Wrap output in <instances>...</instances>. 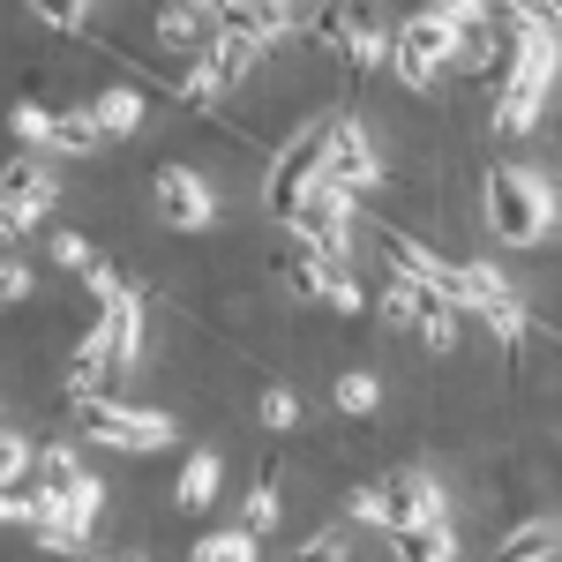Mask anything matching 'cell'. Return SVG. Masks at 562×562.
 Here are the masks:
<instances>
[{
  "label": "cell",
  "instance_id": "cell-32",
  "mask_svg": "<svg viewBox=\"0 0 562 562\" xmlns=\"http://www.w3.org/2000/svg\"><path fill=\"white\" fill-rule=\"evenodd\" d=\"M31 293H38V270L23 262V248H8V262H0V301H8V307H23Z\"/></svg>",
  "mask_w": 562,
  "mask_h": 562
},
{
  "label": "cell",
  "instance_id": "cell-36",
  "mask_svg": "<svg viewBox=\"0 0 562 562\" xmlns=\"http://www.w3.org/2000/svg\"><path fill=\"white\" fill-rule=\"evenodd\" d=\"M173 8H211V15H217V0H173Z\"/></svg>",
  "mask_w": 562,
  "mask_h": 562
},
{
  "label": "cell",
  "instance_id": "cell-3",
  "mask_svg": "<svg viewBox=\"0 0 562 562\" xmlns=\"http://www.w3.org/2000/svg\"><path fill=\"white\" fill-rule=\"evenodd\" d=\"M450 53H458V23H450L435 0H420V8L397 23V45H390V76L413 90V98H428L435 76L450 68Z\"/></svg>",
  "mask_w": 562,
  "mask_h": 562
},
{
  "label": "cell",
  "instance_id": "cell-10",
  "mask_svg": "<svg viewBox=\"0 0 562 562\" xmlns=\"http://www.w3.org/2000/svg\"><path fill=\"white\" fill-rule=\"evenodd\" d=\"M150 203H158V217L173 233H211L217 225V188L195 166H158L150 173Z\"/></svg>",
  "mask_w": 562,
  "mask_h": 562
},
{
  "label": "cell",
  "instance_id": "cell-5",
  "mask_svg": "<svg viewBox=\"0 0 562 562\" xmlns=\"http://www.w3.org/2000/svg\"><path fill=\"white\" fill-rule=\"evenodd\" d=\"M76 420H83L90 442H105V450H121V458H150V450H173V442H180L173 413H158V405H128V397H98V405H83Z\"/></svg>",
  "mask_w": 562,
  "mask_h": 562
},
{
  "label": "cell",
  "instance_id": "cell-7",
  "mask_svg": "<svg viewBox=\"0 0 562 562\" xmlns=\"http://www.w3.org/2000/svg\"><path fill=\"white\" fill-rule=\"evenodd\" d=\"M256 53H262L256 38H240V31H217L211 53H195V60L180 68L173 98H180V105H195V113H217V105H225L233 90L256 76Z\"/></svg>",
  "mask_w": 562,
  "mask_h": 562
},
{
  "label": "cell",
  "instance_id": "cell-9",
  "mask_svg": "<svg viewBox=\"0 0 562 562\" xmlns=\"http://www.w3.org/2000/svg\"><path fill=\"white\" fill-rule=\"evenodd\" d=\"M465 315H480L503 338V352H525V338H532V315H525L518 285L503 278V262H487V256L465 262Z\"/></svg>",
  "mask_w": 562,
  "mask_h": 562
},
{
  "label": "cell",
  "instance_id": "cell-13",
  "mask_svg": "<svg viewBox=\"0 0 562 562\" xmlns=\"http://www.w3.org/2000/svg\"><path fill=\"white\" fill-rule=\"evenodd\" d=\"M390 45H397V23L383 15V0H346V68L352 76L390 68Z\"/></svg>",
  "mask_w": 562,
  "mask_h": 562
},
{
  "label": "cell",
  "instance_id": "cell-24",
  "mask_svg": "<svg viewBox=\"0 0 562 562\" xmlns=\"http://www.w3.org/2000/svg\"><path fill=\"white\" fill-rule=\"evenodd\" d=\"M38 480V442L23 428H8L0 435V487H31Z\"/></svg>",
  "mask_w": 562,
  "mask_h": 562
},
{
  "label": "cell",
  "instance_id": "cell-30",
  "mask_svg": "<svg viewBox=\"0 0 562 562\" xmlns=\"http://www.w3.org/2000/svg\"><path fill=\"white\" fill-rule=\"evenodd\" d=\"M0 518L15 525V532H38L45 525V495L38 487H8V495H0Z\"/></svg>",
  "mask_w": 562,
  "mask_h": 562
},
{
  "label": "cell",
  "instance_id": "cell-16",
  "mask_svg": "<svg viewBox=\"0 0 562 562\" xmlns=\"http://www.w3.org/2000/svg\"><path fill=\"white\" fill-rule=\"evenodd\" d=\"M465 540H458V518H435V525H405L390 532V562H458Z\"/></svg>",
  "mask_w": 562,
  "mask_h": 562
},
{
  "label": "cell",
  "instance_id": "cell-26",
  "mask_svg": "<svg viewBox=\"0 0 562 562\" xmlns=\"http://www.w3.org/2000/svg\"><path fill=\"white\" fill-rule=\"evenodd\" d=\"M293 562H352V525H315L307 540H293Z\"/></svg>",
  "mask_w": 562,
  "mask_h": 562
},
{
  "label": "cell",
  "instance_id": "cell-12",
  "mask_svg": "<svg viewBox=\"0 0 562 562\" xmlns=\"http://www.w3.org/2000/svg\"><path fill=\"white\" fill-rule=\"evenodd\" d=\"M383 256L397 278H413V285H435V293H450V301L465 307V262L435 256L428 240H413V233H383Z\"/></svg>",
  "mask_w": 562,
  "mask_h": 562
},
{
  "label": "cell",
  "instance_id": "cell-22",
  "mask_svg": "<svg viewBox=\"0 0 562 562\" xmlns=\"http://www.w3.org/2000/svg\"><path fill=\"white\" fill-rule=\"evenodd\" d=\"M330 405H338V413H346V420H368V413H375V405H383V383H375V375H368V368H346V375H338V383H330Z\"/></svg>",
  "mask_w": 562,
  "mask_h": 562
},
{
  "label": "cell",
  "instance_id": "cell-27",
  "mask_svg": "<svg viewBox=\"0 0 562 562\" xmlns=\"http://www.w3.org/2000/svg\"><path fill=\"white\" fill-rule=\"evenodd\" d=\"M256 420H262V428H270V435H293V428H301V390L270 383V390H262V397H256Z\"/></svg>",
  "mask_w": 562,
  "mask_h": 562
},
{
  "label": "cell",
  "instance_id": "cell-19",
  "mask_svg": "<svg viewBox=\"0 0 562 562\" xmlns=\"http://www.w3.org/2000/svg\"><path fill=\"white\" fill-rule=\"evenodd\" d=\"M217 495H225V458L217 450H188V465L173 480V510H211Z\"/></svg>",
  "mask_w": 562,
  "mask_h": 562
},
{
  "label": "cell",
  "instance_id": "cell-34",
  "mask_svg": "<svg viewBox=\"0 0 562 562\" xmlns=\"http://www.w3.org/2000/svg\"><path fill=\"white\" fill-rule=\"evenodd\" d=\"M458 31H473V23H495V0H435Z\"/></svg>",
  "mask_w": 562,
  "mask_h": 562
},
{
  "label": "cell",
  "instance_id": "cell-38",
  "mask_svg": "<svg viewBox=\"0 0 562 562\" xmlns=\"http://www.w3.org/2000/svg\"><path fill=\"white\" fill-rule=\"evenodd\" d=\"M105 562H150V555H135V548H128V555H105Z\"/></svg>",
  "mask_w": 562,
  "mask_h": 562
},
{
  "label": "cell",
  "instance_id": "cell-8",
  "mask_svg": "<svg viewBox=\"0 0 562 562\" xmlns=\"http://www.w3.org/2000/svg\"><path fill=\"white\" fill-rule=\"evenodd\" d=\"M352 217H360V195H352L346 180H315L301 195V211H293V233H301L307 248L323 262H352Z\"/></svg>",
  "mask_w": 562,
  "mask_h": 562
},
{
  "label": "cell",
  "instance_id": "cell-29",
  "mask_svg": "<svg viewBox=\"0 0 562 562\" xmlns=\"http://www.w3.org/2000/svg\"><path fill=\"white\" fill-rule=\"evenodd\" d=\"M307 31H315V45H323L330 60H346V0H315V23H307Z\"/></svg>",
  "mask_w": 562,
  "mask_h": 562
},
{
  "label": "cell",
  "instance_id": "cell-6",
  "mask_svg": "<svg viewBox=\"0 0 562 562\" xmlns=\"http://www.w3.org/2000/svg\"><path fill=\"white\" fill-rule=\"evenodd\" d=\"M323 173H330V121H307V128H293V143L270 158V180H262V211L278 217V225H293L301 195H307V188H315Z\"/></svg>",
  "mask_w": 562,
  "mask_h": 562
},
{
  "label": "cell",
  "instance_id": "cell-23",
  "mask_svg": "<svg viewBox=\"0 0 562 562\" xmlns=\"http://www.w3.org/2000/svg\"><path fill=\"white\" fill-rule=\"evenodd\" d=\"M256 540L262 532H248V525H225V532H203L188 548V562H256Z\"/></svg>",
  "mask_w": 562,
  "mask_h": 562
},
{
  "label": "cell",
  "instance_id": "cell-31",
  "mask_svg": "<svg viewBox=\"0 0 562 562\" xmlns=\"http://www.w3.org/2000/svg\"><path fill=\"white\" fill-rule=\"evenodd\" d=\"M45 256L60 262V270H90V262H98V248H90V233H76V225H60V233L45 240Z\"/></svg>",
  "mask_w": 562,
  "mask_h": 562
},
{
  "label": "cell",
  "instance_id": "cell-33",
  "mask_svg": "<svg viewBox=\"0 0 562 562\" xmlns=\"http://www.w3.org/2000/svg\"><path fill=\"white\" fill-rule=\"evenodd\" d=\"M31 15H38V23H53V31H76V23L90 15V0H31Z\"/></svg>",
  "mask_w": 562,
  "mask_h": 562
},
{
  "label": "cell",
  "instance_id": "cell-1",
  "mask_svg": "<svg viewBox=\"0 0 562 562\" xmlns=\"http://www.w3.org/2000/svg\"><path fill=\"white\" fill-rule=\"evenodd\" d=\"M480 211L503 248H540V240H555V180L532 166H487Z\"/></svg>",
  "mask_w": 562,
  "mask_h": 562
},
{
  "label": "cell",
  "instance_id": "cell-11",
  "mask_svg": "<svg viewBox=\"0 0 562 562\" xmlns=\"http://www.w3.org/2000/svg\"><path fill=\"white\" fill-rule=\"evenodd\" d=\"M330 180H346L352 195L383 188V150H375V135H368L360 113H338L330 121Z\"/></svg>",
  "mask_w": 562,
  "mask_h": 562
},
{
  "label": "cell",
  "instance_id": "cell-20",
  "mask_svg": "<svg viewBox=\"0 0 562 562\" xmlns=\"http://www.w3.org/2000/svg\"><path fill=\"white\" fill-rule=\"evenodd\" d=\"M562 555V518H525L495 540V562H555Z\"/></svg>",
  "mask_w": 562,
  "mask_h": 562
},
{
  "label": "cell",
  "instance_id": "cell-15",
  "mask_svg": "<svg viewBox=\"0 0 562 562\" xmlns=\"http://www.w3.org/2000/svg\"><path fill=\"white\" fill-rule=\"evenodd\" d=\"M98 323H105V346H113V368L128 375L143 368V346H150V315H143V293L121 285L113 301H98Z\"/></svg>",
  "mask_w": 562,
  "mask_h": 562
},
{
  "label": "cell",
  "instance_id": "cell-21",
  "mask_svg": "<svg viewBox=\"0 0 562 562\" xmlns=\"http://www.w3.org/2000/svg\"><path fill=\"white\" fill-rule=\"evenodd\" d=\"M90 150H105V128L83 113H53V135H45V158H90Z\"/></svg>",
  "mask_w": 562,
  "mask_h": 562
},
{
  "label": "cell",
  "instance_id": "cell-25",
  "mask_svg": "<svg viewBox=\"0 0 562 562\" xmlns=\"http://www.w3.org/2000/svg\"><path fill=\"white\" fill-rule=\"evenodd\" d=\"M278 518H285V503H278V473L262 465L256 487H248V503H240V525H248V532H278Z\"/></svg>",
  "mask_w": 562,
  "mask_h": 562
},
{
  "label": "cell",
  "instance_id": "cell-14",
  "mask_svg": "<svg viewBox=\"0 0 562 562\" xmlns=\"http://www.w3.org/2000/svg\"><path fill=\"white\" fill-rule=\"evenodd\" d=\"M217 31H240L256 45H285V38H301V8L293 0H217Z\"/></svg>",
  "mask_w": 562,
  "mask_h": 562
},
{
  "label": "cell",
  "instance_id": "cell-18",
  "mask_svg": "<svg viewBox=\"0 0 562 562\" xmlns=\"http://www.w3.org/2000/svg\"><path fill=\"white\" fill-rule=\"evenodd\" d=\"M158 45L195 60V53H211V45H217V15H211V8H173V0H166V8H158Z\"/></svg>",
  "mask_w": 562,
  "mask_h": 562
},
{
  "label": "cell",
  "instance_id": "cell-35",
  "mask_svg": "<svg viewBox=\"0 0 562 562\" xmlns=\"http://www.w3.org/2000/svg\"><path fill=\"white\" fill-rule=\"evenodd\" d=\"M83 285H90V301H113V293H121V285H128V278H121V270H113V262L98 256V262H90V270H83Z\"/></svg>",
  "mask_w": 562,
  "mask_h": 562
},
{
  "label": "cell",
  "instance_id": "cell-37",
  "mask_svg": "<svg viewBox=\"0 0 562 562\" xmlns=\"http://www.w3.org/2000/svg\"><path fill=\"white\" fill-rule=\"evenodd\" d=\"M555 233H562V180H555Z\"/></svg>",
  "mask_w": 562,
  "mask_h": 562
},
{
  "label": "cell",
  "instance_id": "cell-4",
  "mask_svg": "<svg viewBox=\"0 0 562 562\" xmlns=\"http://www.w3.org/2000/svg\"><path fill=\"white\" fill-rule=\"evenodd\" d=\"M53 203H60V173H53V158H45V150H15L8 173H0V240L23 248L45 217H53Z\"/></svg>",
  "mask_w": 562,
  "mask_h": 562
},
{
  "label": "cell",
  "instance_id": "cell-2",
  "mask_svg": "<svg viewBox=\"0 0 562 562\" xmlns=\"http://www.w3.org/2000/svg\"><path fill=\"white\" fill-rule=\"evenodd\" d=\"M450 518V487L428 465H397V473L368 480L346 495V525H375V532H405V525H435Z\"/></svg>",
  "mask_w": 562,
  "mask_h": 562
},
{
  "label": "cell",
  "instance_id": "cell-28",
  "mask_svg": "<svg viewBox=\"0 0 562 562\" xmlns=\"http://www.w3.org/2000/svg\"><path fill=\"white\" fill-rule=\"evenodd\" d=\"M8 128H15V143H23V150H45V135H53V113H45L38 98H15Z\"/></svg>",
  "mask_w": 562,
  "mask_h": 562
},
{
  "label": "cell",
  "instance_id": "cell-17",
  "mask_svg": "<svg viewBox=\"0 0 562 562\" xmlns=\"http://www.w3.org/2000/svg\"><path fill=\"white\" fill-rule=\"evenodd\" d=\"M90 121L105 128V143H128V135L150 121V98H143L135 83H105L98 98H90Z\"/></svg>",
  "mask_w": 562,
  "mask_h": 562
}]
</instances>
